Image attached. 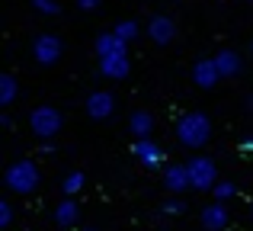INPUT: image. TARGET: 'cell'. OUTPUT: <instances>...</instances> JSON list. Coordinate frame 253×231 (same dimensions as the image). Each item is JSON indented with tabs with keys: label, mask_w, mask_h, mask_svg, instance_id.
I'll return each mask as SVG.
<instances>
[{
	"label": "cell",
	"mask_w": 253,
	"mask_h": 231,
	"mask_svg": "<svg viewBox=\"0 0 253 231\" xmlns=\"http://www.w3.org/2000/svg\"><path fill=\"white\" fill-rule=\"evenodd\" d=\"M39 180H42V174H39V164L36 161H16V164H10V167H6V174H3L6 189H10V193H16V196L36 193Z\"/></svg>",
	"instance_id": "6da1fadb"
},
{
	"label": "cell",
	"mask_w": 253,
	"mask_h": 231,
	"mask_svg": "<svg viewBox=\"0 0 253 231\" xmlns=\"http://www.w3.org/2000/svg\"><path fill=\"white\" fill-rule=\"evenodd\" d=\"M176 138H179V144H186V148H202V144L211 138V119L205 113H186L176 122Z\"/></svg>",
	"instance_id": "7a4b0ae2"
},
{
	"label": "cell",
	"mask_w": 253,
	"mask_h": 231,
	"mask_svg": "<svg viewBox=\"0 0 253 231\" xmlns=\"http://www.w3.org/2000/svg\"><path fill=\"white\" fill-rule=\"evenodd\" d=\"M64 125V116L55 106H36L29 113V129L36 138H55Z\"/></svg>",
	"instance_id": "3957f363"
},
{
	"label": "cell",
	"mask_w": 253,
	"mask_h": 231,
	"mask_svg": "<svg viewBox=\"0 0 253 231\" xmlns=\"http://www.w3.org/2000/svg\"><path fill=\"white\" fill-rule=\"evenodd\" d=\"M61 55H64L61 36H55V32H42V36H36V42H32V58H36V64L51 68V64L61 61Z\"/></svg>",
	"instance_id": "277c9868"
},
{
	"label": "cell",
	"mask_w": 253,
	"mask_h": 231,
	"mask_svg": "<svg viewBox=\"0 0 253 231\" xmlns=\"http://www.w3.org/2000/svg\"><path fill=\"white\" fill-rule=\"evenodd\" d=\"M189 180H192V189H199V193H209V189H215V183H218V167H215V161L211 157H202V154H196L189 164Z\"/></svg>",
	"instance_id": "5b68a950"
},
{
	"label": "cell",
	"mask_w": 253,
	"mask_h": 231,
	"mask_svg": "<svg viewBox=\"0 0 253 231\" xmlns=\"http://www.w3.org/2000/svg\"><path fill=\"white\" fill-rule=\"evenodd\" d=\"M116 113V96L109 93V90H93L90 96H86V116L93 119V122H103V119H109Z\"/></svg>",
	"instance_id": "8992f818"
},
{
	"label": "cell",
	"mask_w": 253,
	"mask_h": 231,
	"mask_svg": "<svg viewBox=\"0 0 253 231\" xmlns=\"http://www.w3.org/2000/svg\"><path fill=\"white\" fill-rule=\"evenodd\" d=\"M218 81H221V71H218L215 58H199V61L192 64V84H196L199 90H211Z\"/></svg>",
	"instance_id": "52a82bcc"
},
{
	"label": "cell",
	"mask_w": 253,
	"mask_h": 231,
	"mask_svg": "<svg viewBox=\"0 0 253 231\" xmlns=\"http://www.w3.org/2000/svg\"><path fill=\"white\" fill-rule=\"evenodd\" d=\"M99 74L109 77V81H122V77H128V74H131L128 51H119V55H106V58H99Z\"/></svg>",
	"instance_id": "ba28073f"
},
{
	"label": "cell",
	"mask_w": 253,
	"mask_h": 231,
	"mask_svg": "<svg viewBox=\"0 0 253 231\" xmlns=\"http://www.w3.org/2000/svg\"><path fill=\"white\" fill-rule=\"evenodd\" d=\"M131 154H135V161H141L144 167H161L164 164V151H161L157 141H151V135L138 138V141L131 144Z\"/></svg>",
	"instance_id": "9c48e42d"
},
{
	"label": "cell",
	"mask_w": 253,
	"mask_h": 231,
	"mask_svg": "<svg viewBox=\"0 0 253 231\" xmlns=\"http://www.w3.org/2000/svg\"><path fill=\"white\" fill-rule=\"evenodd\" d=\"M148 39L154 45H170L173 39H176V23H173V16H151Z\"/></svg>",
	"instance_id": "30bf717a"
},
{
	"label": "cell",
	"mask_w": 253,
	"mask_h": 231,
	"mask_svg": "<svg viewBox=\"0 0 253 231\" xmlns=\"http://www.w3.org/2000/svg\"><path fill=\"white\" fill-rule=\"evenodd\" d=\"M164 186H167L170 193H186V189H192L189 167H186V164H170V167H164Z\"/></svg>",
	"instance_id": "8fae6325"
},
{
	"label": "cell",
	"mask_w": 253,
	"mask_h": 231,
	"mask_svg": "<svg viewBox=\"0 0 253 231\" xmlns=\"http://www.w3.org/2000/svg\"><path fill=\"white\" fill-rule=\"evenodd\" d=\"M215 64H218V71H221V77H241L244 74V58L237 55L234 48H221L215 55Z\"/></svg>",
	"instance_id": "7c38bea8"
},
{
	"label": "cell",
	"mask_w": 253,
	"mask_h": 231,
	"mask_svg": "<svg viewBox=\"0 0 253 231\" xmlns=\"http://www.w3.org/2000/svg\"><path fill=\"white\" fill-rule=\"evenodd\" d=\"M228 222H231V215L224 209V202H211V206L202 209V228L205 231H221Z\"/></svg>",
	"instance_id": "4fadbf2b"
},
{
	"label": "cell",
	"mask_w": 253,
	"mask_h": 231,
	"mask_svg": "<svg viewBox=\"0 0 253 231\" xmlns=\"http://www.w3.org/2000/svg\"><path fill=\"white\" fill-rule=\"evenodd\" d=\"M93 48H96V55H99V58H106V55H119V51H128V48H125V42L116 36V32H99L96 42H93Z\"/></svg>",
	"instance_id": "5bb4252c"
},
{
	"label": "cell",
	"mask_w": 253,
	"mask_h": 231,
	"mask_svg": "<svg viewBox=\"0 0 253 231\" xmlns=\"http://www.w3.org/2000/svg\"><path fill=\"white\" fill-rule=\"evenodd\" d=\"M128 132H131L135 138H148L151 132H154V113H148V109H138V113H131Z\"/></svg>",
	"instance_id": "9a60e30c"
},
{
	"label": "cell",
	"mask_w": 253,
	"mask_h": 231,
	"mask_svg": "<svg viewBox=\"0 0 253 231\" xmlns=\"http://www.w3.org/2000/svg\"><path fill=\"white\" fill-rule=\"evenodd\" d=\"M81 219V209H77V202L71 199H64V202H58V209H55V222H58V228H71L74 222Z\"/></svg>",
	"instance_id": "2e32d148"
},
{
	"label": "cell",
	"mask_w": 253,
	"mask_h": 231,
	"mask_svg": "<svg viewBox=\"0 0 253 231\" xmlns=\"http://www.w3.org/2000/svg\"><path fill=\"white\" fill-rule=\"evenodd\" d=\"M19 93V84L13 74H0V106H10Z\"/></svg>",
	"instance_id": "e0dca14e"
},
{
	"label": "cell",
	"mask_w": 253,
	"mask_h": 231,
	"mask_svg": "<svg viewBox=\"0 0 253 231\" xmlns=\"http://www.w3.org/2000/svg\"><path fill=\"white\" fill-rule=\"evenodd\" d=\"M84 183H86V177L81 174V170H71V174L64 177V183H61V193L64 196H74V193H81V189H84Z\"/></svg>",
	"instance_id": "ac0fdd59"
},
{
	"label": "cell",
	"mask_w": 253,
	"mask_h": 231,
	"mask_svg": "<svg viewBox=\"0 0 253 231\" xmlns=\"http://www.w3.org/2000/svg\"><path fill=\"white\" fill-rule=\"evenodd\" d=\"M112 32H116V36L128 45V42H135V39H138V32H141V29H138L135 19H122V23H116V29H112Z\"/></svg>",
	"instance_id": "d6986e66"
},
{
	"label": "cell",
	"mask_w": 253,
	"mask_h": 231,
	"mask_svg": "<svg viewBox=\"0 0 253 231\" xmlns=\"http://www.w3.org/2000/svg\"><path fill=\"white\" fill-rule=\"evenodd\" d=\"M211 193H215V199H218V202H228V199H234V196H237V186H234L231 180H218Z\"/></svg>",
	"instance_id": "ffe728a7"
},
{
	"label": "cell",
	"mask_w": 253,
	"mask_h": 231,
	"mask_svg": "<svg viewBox=\"0 0 253 231\" xmlns=\"http://www.w3.org/2000/svg\"><path fill=\"white\" fill-rule=\"evenodd\" d=\"M32 6H36V13H42V16H58V13H61V3H58V0H32Z\"/></svg>",
	"instance_id": "44dd1931"
},
{
	"label": "cell",
	"mask_w": 253,
	"mask_h": 231,
	"mask_svg": "<svg viewBox=\"0 0 253 231\" xmlns=\"http://www.w3.org/2000/svg\"><path fill=\"white\" fill-rule=\"evenodd\" d=\"M13 225V206H10V202H0V228H10Z\"/></svg>",
	"instance_id": "7402d4cb"
},
{
	"label": "cell",
	"mask_w": 253,
	"mask_h": 231,
	"mask_svg": "<svg viewBox=\"0 0 253 231\" xmlns=\"http://www.w3.org/2000/svg\"><path fill=\"white\" fill-rule=\"evenodd\" d=\"M183 202H179V199H170V202H164V212H167V215H183Z\"/></svg>",
	"instance_id": "603a6c76"
},
{
	"label": "cell",
	"mask_w": 253,
	"mask_h": 231,
	"mask_svg": "<svg viewBox=\"0 0 253 231\" xmlns=\"http://www.w3.org/2000/svg\"><path fill=\"white\" fill-rule=\"evenodd\" d=\"M77 6H81L84 13H93V10H99V6H103V0H77Z\"/></svg>",
	"instance_id": "cb8c5ba5"
},
{
	"label": "cell",
	"mask_w": 253,
	"mask_h": 231,
	"mask_svg": "<svg viewBox=\"0 0 253 231\" xmlns=\"http://www.w3.org/2000/svg\"><path fill=\"white\" fill-rule=\"evenodd\" d=\"M241 151H244V154H250V151H253V135H244L241 138Z\"/></svg>",
	"instance_id": "d4e9b609"
},
{
	"label": "cell",
	"mask_w": 253,
	"mask_h": 231,
	"mask_svg": "<svg viewBox=\"0 0 253 231\" xmlns=\"http://www.w3.org/2000/svg\"><path fill=\"white\" fill-rule=\"evenodd\" d=\"M247 109H250V113H253V93L247 96Z\"/></svg>",
	"instance_id": "484cf974"
},
{
	"label": "cell",
	"mask_w": 253,
	"mask_h": 231,
	"mask_svg": "<svg viewBox=\"0 0 253 231\" xmlns=\"http://www.w3.org/2000/svg\"><path fill=\"white\" fill-rule=\"evenodd\" d=\"M250 55H253V39H250Z\"/></svg>",
	"instance_id": "4316f807"
},
{
	"label": "cell",
	"mask_w": 253,
	"mask_h": 231,
	"mask_svg": "<svg viewBox=\"0 0 253 231\" xmlns=\"http://www.w3.org/2000/svg\"><path fill=\"white\" fill-rule=\"evenodd\" d=\"M250 215H253V202H250Z\"/></svg>",
	"instance_id": "83f0119b"
},
{
	"label": "cell",
	"mask_w": 253,
	"mask_h": 231,
	"mask_svg": "<svg viewBox=\"0 0 253 231\" xmlns=\"http://www.w3.org/2000/svg\"><path fill=\"white\" fill-rule=\"evenodd\" d=\"M84 231H96V228H84Z\"/></svg>",
	"instance_id": "f1b7e54d"
}]
</instances>
